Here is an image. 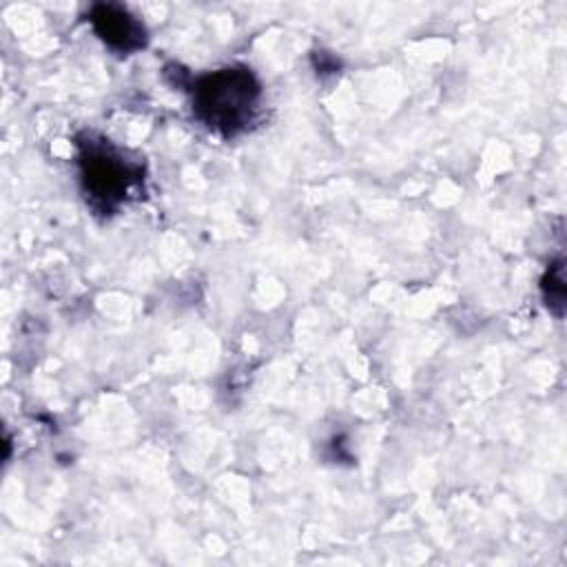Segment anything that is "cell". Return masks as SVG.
<instances>
[{
    "label": "cell",
    "instance_id": "1",
    "mask_svg": "<svg viewBox=\"0 0 567 567\" xmlns=\"http://www.w3.org/2000/svg\"><path fill=\"white\" fill-rule=\"evenodd\" d=\"M259 97L261 86L250 69L226 66L195 82L193 111L210 131L235 135L252 122Z\"/></svg>",
    "mask_w": 567,
    "mask_h": 567
},
{
    "label": "cell",
    "instance_id": "2",
    "mask_svg": "<svg viewBox=\"0 0 567 567\" xmlns=\"http://www.w3.org/2000/svg\"><path fill=\"white\" fill-rule=\"evenodd\" d=\"M80 168L86 195L106 210L122 204L131 190L142 182V166L124 159L109 142L80 144Z\"/></svg>",
    "mask_w": 567,
    "mask_h": 567
},
{
    "label": "cell",
    "instance_id": "3",
    "mask_svg": "<svg viewBox=\"0 0 567 567\" xmlns=\"http://www.w3.org/2000/svg\"><path fill=\"white\" fill-rule=\"evenodd\" d=\"M91 24L95 33L115 51L128 53L144 47V24L117 4H95L91 9Z\"/></svg>",
    "mask_w": 567,
    "mask_h": 567
}]
</instances>
